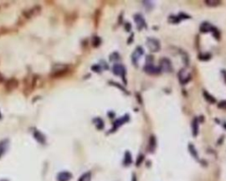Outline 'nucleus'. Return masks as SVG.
Instances as JSON below:
<instances>
[{"mask_svg":"<svg viewBox=\"0 0 226 181\" xmlns=\"http://www.w3.org/2000/svg\"><path fill=\"white\" fill-rule=\"evenodd\" d=\"M156 148V139L155 135H151L149 138V143H148V150L149 152L153 153Z\"/></svg>","mask_w":226,"mask_h":181,"instance_id":"nucleus-13","label":"nucleus"},{"mask_svg":"<svg viewBox=\"0 0 226 181\" xmlns=\"http://www.w3.org/2000/svg\"><path fill=\"white\" fill-rule=\"evenodd\" d=\"M91 180V173L90 172H87L82 175L78 181H90Z\"/></svg>","mask_w":226,"mask_h":181,"instance_id":"nucleus-20","label":"nucleus"},{"mask_svg":"<svg viewBox=\"0 0 226 181\" xmlns=\"http://www.w3.org/2000/svg\"><path fill=\"white\" fill-rule=\"evenodd\" d=\"M199 123L200 121L198 120V118H194L192 122V132L193 137H196L199 133Z\"/></svg>","mask_w":226,"mask_h":181,"instance_id":"nucleus-11","label":"nucleus"},{"mask_svg":"<svg viewBox=\"0 0 226 181\" xmlns=\"http://www.w3.org/2000/svg\"><path fill=\"white\" fill-rule=\"evenodd\" d=\"M206 2V4L208 6H219L220 4H221V1H219V0H207V1H205Z\"/></svg>","mask_w":226,"mask_h":181,"instance_id":"nucleus-19","label":"nucleus"},{"mask_svg":"<svg viewBox=\"0 0 226 181\" xmlns=\"http://www.w3.org/2000/svg\"><path fill=\"white\" fill-rule=\"evenodd\" d=\"M94 123H95V126L97 127V129L98 130H102L103 127H104V123H103V120L101 119H99V118H96L95 119H94Z\"/></svg>","mask_w":226,"mask_h":181,"instance_id":"nucleus-18","label":"nucleus"},{"mask_svg":"<svg viewBox=\"0 0 226 181\" xmlns=\"http://www.w3.org/2000/svg\"><path fill=\"white\" fill-rule=\"evenodd\" d=\"M158 68L160 69L161 72H166V73H170L173 69L170 60L166 57H163L162 59L160 60V65L158 66Z\"/></svg>","mask_w":226,"mask_h":181,"instance_id":"nucleus-3","label":"nucleus"},{"mask_svg":"<svg viewBox=\"0 0 226 181\" xmlns=\"http://www.w3.org/2000/svg\"><path fill=\"white\" fill-rule=\"evenodd\" d=\"M68 72V67L64 65H56L52 72H51V76L54 78H58L64 75Z\"/></svg>","mask_w":226,"mask_h":181,"instance_id":"nucleus-1","label":"nucleus"},{"mask_svg":"<svg viewBox=\"0 0 226 181\" xmlns=\"http://www.w3.org/2000/svg\"><path fill=\"white\" fill-rule=\"evenodd\" d=\"M178 18L180 19V21L181 20H185V19H190L191 17L189 16V15H187V14H179V15H178Z\"/></svg>","mask_w":226,"mask_h":181,"instance_id":"nucleus-28","label":"nucleus"},{"mask_svg":"<svg viewBox=\"0 0 226 181\" xmlns=\"http://www.w3.org/2000/svg\"><path fill=\"white\" fill-rule=\"evenodd\" d=\"M101 39H100V37L98 36H94V38H93V40H92V43H93V46L94 47H98L99 45L101 44Z\"/></svg>","mask_w":226,"mask_h":181,"instance_id":"nucleus-23","label":"nucleus"},{"mask_svg":"<svg viewBox=\"0 0 226 181\" xmlns=\"http://www.w3.org/2000/svg\"><path fill=\"white\" fill-rule=\"evenodd\" d=\"M111 83L113 84V85H115V86H116V87H118V88H119V89H121V90H122V91H125V92H126V93H128V92H127V91L126 90V89H124V88H121V86H120L119 84H118V83H114V82H111Z\"/></svg>","mask_w":226,"mask_h":181,"instance_id":"nucleus-30","label":"nucleus"},{"mask_svg":"<svg viewBox=\"0 0 226 181\" xmlns=\"http://www.w3.org/2000/svg\"><path fill=\"white\" fill-rule=\"evenodd\" d=\"M132 155L131 153L129 152V151H127L126 154H125V157H124V164L126 165V166H128V165H130L131 163H132Z\"/></svg>","mask_w":226,"mask_h":181,"instance_id":"nucleus-15","label":"nucleus"},{"mask_svg":"<svg viewBox=\"0 0 226 181\" xmlns=\"http://www.w3.org/2000/svg\"><path fill=\"white\" fill-rule=\"evenodd\" d=\"M133 40H134V34H132V35L130 36V38H129V40L127 41V42L128 43H130V41H131V42H133Z\"/></svg>","mask_w":226,"mask_h":181,"instance_id":"nucleus-33","label":"nucleus"},{"mask_svg":"<svg viewBox=\"0 0 226 181\" xmlns=\"http://www.w3.org/2000/svg\"><path fill=\"white\" fill-rule=\"evenodd\" d=\"M2 81H3V76L0 74V82H2Z\"/></svg>","mask_w":226,"mask_h":181,"instance_id":"nucleus-35","label":"nucleus"},{"mask_svg":"<svg viewBox=\"0 0 226 181\" xmlns=\"http://www.w3.org/2000/svg\"><path fill=\"white\" fill-rule=\"evenodd\" d=\"M125 27H126V29H127V31H130L131 30V28H132V26L127 22V23H126L125 24Z\"/></svg>","mask_w":226,"mask_h":181,"instance_id":"nucleus-31","label":"nucleus"},{"mask_svg":"<svg viewBox=\"0 0 226 181\" xmlns=\"http://www.w3.org/2000/svg\"><path fill=\"white\" fill-rule=\"evenodd\" d=\"M35 138L39 142H41V143H42V142H44V141H45V139H44L43 134H42L41 132H35Z\"/></svg>","mask_w":226,"mask_h":181,"instance_id":"nucleus-22","label":"nucleus"},{"mask_svg":"<svg viewBox=\"0 0 226 181\" xmlns=\"http://www.w3.org/2000/svg\"><path fill=\"white\" fill-rule=\"evenodd\" d=\"M214 29V27L212 26L209 22H202L200 26V31L201 33H208V32H212Z\"/></svg>","mask_w":226,"mask_h":181,"instance_id":"nucleus-10","label":"nucleus"},{"mask_svg":"<svg viewBox=\"0 0 226 181\" xmlns=\"http://www.w3.org/2000/svg\"><path fill=\"white\" fill-rule=\"evenodd\" d=\"M7 146H8V140H2L0 142V157L6 153V151L7 150Z\"/></svg>","mask_w":226,"mask_h":181,"instance_id":"nucleus-14","label":"nucleus"},{"mask_svg":"<svg viewBox=\"0 0 226 181\" xmlns=\"http://www.w3.org/2000/svg\"><path fill=\"white\" fill-rule=\"evenodd\" d=\"M211 57V55L208 54V53H206V54H201L199 56V59L200 60H203V61H207V60H209Z\"/></svg>","mask_w":226,"mask_h":181,"instance_id":"nucleus-24","label":"nucleus"},{"mask_svg":"<svg viewBox=\"0 0 226 181\" xmlns=\"http://www.w3.org/2000/svg\"><path fill=\"white\" fill-rule=\"evenodd\" d=\"M143 160H144V155H139V157L137 158V161H136V166H140Z\"/></svg>","mask_w":226,"mask_h":181,"instance_id":"nucleus-26","label":"nucleus"},{"mask_svg":"<svg viewBox=\"0 0 226 181\" xmlns=\"http://www.w3.org/2000/svg\"><path fill=\"white\" fill-rule=\"evenodd\" d=\"M179 21H180V19L178 18V16H176V15H170L169 17V22H170L171 24H177Z\"/></svg>","mask_w":226,"mask_h":181,"instance_id":"nucleus-21","label":"nucleus"},{"mask_svg":"<svg viewBox=\"0 0 226 181\" xmlns=\"http://www.w3.org/2000/svg\"><path fill=\"white\" fill-rule=\"evenodd\" d=\"M188 149H189V152H190V154L192 155V156H193V158H195V159H198L199 155H198V152L197 150H196V148H195V147L193 146V144H189Z\"/></svg>","mask_w":226,"mask_h":181,"instance_id":"nucleus-17","label":"nucleus"},{"mask_svg":"<svg viewBox=\"0 0 226 181\" xmlns=\"http://www.w3.org/2000/svg\"><path fill=\"white\" fill-rule=\"evenodd\" d=\"M203 96L206 99V101L208 102V103H210V104H215L216 102V98L214 97V96H212L209 93H208L207 91H203Z\"/></svg>","mask_w":226,"mask_h":181,"instance_id":"nucleus-16","label":"nucleus"},{"mask_svg":"<svg viewBox=\"0 0 226 181\" xmlns=\"http://www.w3.org/2000/svg\"><path fill=\"white\" fill-rule=\"evenodd\" d=\"M134 21L137 25V28L139 30H141L142 28H147V24H146V21L144 20L143 16L140 14H137L134 15Z\"/></svg>","mask_w":226,"mask_h":181,"instance_id":"nucleus-6","label":"nucleus"},{"mask_svg":"<svg viewBox=\"0 0 226 181\" xmlns=\"http://www.w3.org/2000/svg\"><path fill=\"white\" fill-rule=\"evenodd\" d=\"M218 108L220 109H224L226 110V100H224V101H221L218 104Z\"/></svg>","mask_w":226,"mask_h":181,"instance_id":"nucleus-27","label":"nucleus"},{"mask_svg":"<svg viewBox=\"0 0 226 181\" xmlns=\"http://www.w3.org/2000/svg\"><path fill=\"white\" fill-rule=\"evenodd\" d=\"M143 55V49L141 47H137L136 49L134 50V52L132 54V61L135 65H137L138 60L140 59V57Z\"/></svg>","mask_w":226,"mask_h":181,"instance_id":"nucleus-8","label":"nucleus"},{"mask_svg":"<svg viewBox=\"0 0 226 181\" xmlns=\"http://www.w3.org/2000/svg\"><path fill=\"white\" fill-rule=\"evenodd\" d=\"M132 181H137V178H136V176L135 175H133V179H132Z\"/></svg>","mask_w":226,"mask_h":181,"instance_id":"nucleus-34","label":"nucleus"},{"mask_svg":"<svg viewBox=\"0 0 226 181\" xmlns=\"http://www.w3.org/2000/svg\"><path fill=\"white\" fill-rule=\"evenodd\" d=\"M129 116H128V114H126L124 117H122V118H120V119H117L116 121H114V123H113V127H112V130L111 131V132H115L116 130H118V128L120 127L121 125H123V124H125V123H127L129 121Z\"/></svg>","mask_w":226,"mask_h":181,"instance_id":"nucleus-5","label":"nucleus"},{"mask_svg":"<svg viewBox=\"0 0 226 181\" xmlns=\"http://www.w3.org/2000/svg\"><path fill=\"white\" fill-rule=\"evenodd\" d=\"M147 47L151 52H157L161 49V44L158 40L149 37L147 39Z\"/></svg>","mask_w":226,"mask_h":181,"instance_id":"nucleus-2","label":"nucleus"},{"mask_svg":"<svg viewBox=\"0 0 226 181\" xmlns=\"http://www.w3.org/2000/svg\"><path fill=\"white\" fill-rule=\"evenodd\" d=\"M92 70L93 71H95V72H100L101 71V68H100V65H94L93 67H92Z\"/></svg>","mask_w":226,"mask_h":181,"instance_id":"nucleus-29","label":"nucleus"},{"mask_svg":"<svg viewBox=\"0 0 226 181\" xmlns=\"http://www.w3.org/2000/svg\"><path fill=\"white\" fill-rule=\"evenodd\" d=\"M72 179V174L68 171H62L57 175L58 181H69Z\"/></svg>","mask_w":226,"mask_h":181,"instance_id":"nucleus-12","label":"nucleus"},{"mask_svg":"<svg viewBox=\"0 0 226 181\" xmlns=\"http://www.w3.org/2000/svg\"><path fill=\"white\" fill-rule=\"evenodd\" d=\"M211 33L213 34L214 37H215L216 40H220V36H221V35H220V32H219L217 28H214V29H213V31H212Z\"/></svg>","mask_w":226,"mask_h":181,"instance_id":"nucleus-25","label":"nucleus"},{"mask_svg":"<svg viewBox=\"0 0 226 181\" xmlns=\"http://www.w3.org/2000/svg\"><path fill=\"white\" fill-rule=\"evenodd\" d=\"M222 74H223V77H224V81H225L226 83V70H223V71H222Z\"/></svg>","mask_w":226,"mask_h":181,"instance_id":"nucleus-32","label":"nucleus"},{"mask_svg":"<svg viewBox=\"0 0 226 181\" xmlns=\"http://www.w3.org/2000/svg\"><path fill=\"white\" fill-rule=\"evenodd\" d=\"M19 85V82L16 79H10L6 83V89L7 91H12L15 89Z\"/></svg>","mask_w":226,"mask_h":181,"instance_id":"nucleus-9","label":"nucleus"},{"mask_svg":"<svg viewBox=\"0 0 226 181\" xmlns=\"http://www.w3.org/2000/svg\"><path fill=\"white\" fill-rule=\"evenodd\" d=\"M113 73L115 75L117 76H121L124 80H126V73H127V70L125 68V66L123 65H120V64H115L113 65Z\"/></svg>","mask_w":226,"mask_h":181,"instance_id":"nucleus-4","label":"nucleus"},{"mask_svg":"<svg viewBox=\"0 0 226 181\" xmlns=\"http://www.w3.org/2000/svg\"><path fill=\"white\" fill-rule=\"evenodd\" d=\"M0 181H7V180H5V179H4V180H0Z\"/></svg>","mask_w":226,"mask_h":181,"instance_id":"nucleus-36","label":"nucleus"},{"mask_svg":"<svg viewBox=\"0 0 226 181\" xmlns=\"http://www.w3.org/2000/svg\"><path fill=\"white\" fill-rule=\"evenodd\" d=\"M144 71L148 73V74H157L159 73L161 71L160 69L157 67V66H155L153 64H146V65L144 66Z\"/></svg>","mask_w":226,"mask_h":181,"instance_id":"nucleus-7","label":"nucleus"}]
</instances>
